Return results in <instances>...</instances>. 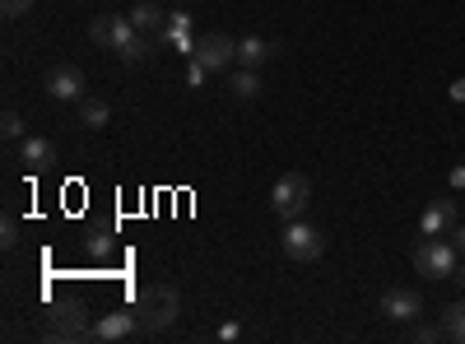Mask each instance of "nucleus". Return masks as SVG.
<instances>
[{
    "label": "nucleus",
    "instance_id": "obj_1",
    "mask_svg": "<svg viewBox=\"0 0 465 344\" xmlns=\"http://www.w3.org/2000/svg\"><path fill=\"white\" fill-rule=\"evenodd\" d=\"M135 312H140V326L144 330H168L177 321V312H182V298L168 284H149V289H140Z\"/></svg>",
    "mask_w": 465,
    "mask_h": 344
},
{
    "label": "nucleus",
    "instance_id": "obj_2",
    "mask_svg": "<svg viewBox=\"0 0 465 344\" xmlns=\"http://www.w3.org/2000/svg\"><path fill=\"white\" fill-rule=\"evenodd\" d=\"M456 247L451 242H442V238H429L423 233L419 242H414V251H410V260H414V270L423 275V280H451L456 275Z\"/></svg>",
    "mask_w": 465,
    "mask_h": 344
},
{
    "label": "nucleus",
    "instance_id": "obj_3",
    "mask_svg": "<svg viewBox=\"0 0 465 344\" xmlns=\"http://www.w3.org/2000/svg\"><path fill=\"white\" fill-rule=\"evenodd\" d=\"M307 201H312V182H307L302 172H284V177L275 182V191H270V210H275L284 223H289V219H302Z\"/></svg>",
    "mask_w": 465,
    "mask_h": 344
},
{
    "label": "nucleus",
    "instance_id": "obj_4",
    "mask_svg": "<svg viewBox=\"0 0 465 344\" xmlns=\"http://www.w3.org/2000/svg\"><path fill=\"white\" fill-rule=\"evenodd\" d=\"M284 256H289V260H302V265L322 260V256H326L322 228H312L307 219H289V223H284Z\"/></svg>",
    "mask_w": 465,
    "mask_h": 344
},
{
    "label": "nucleus",
    "instance_id": "obj_5",
    "mask_svg": "<svg viewBox=\"0 0 465 344\" xmlns=\"http://www.w3.org/2000/svg\"><path fill=\"white\" fill-rule=\"evenodd\" d=\"M191 61H201L210 74H219V70H228V65H238V37H228V33H201Z\"/></svg>",
    "mask_w": 465,
    "mask_h": 344
},
{
    "label": "nucleus",
    "instance_id": "obj_6",
    "mask_svg": "<svg viewBox=\"0 0 465 344\" xmlns=\"http://www.w3.org/2000/svg\"><path fill=\"white\" fill-rule=\"evenodd\" d=\"M47 93L56 103H80L84 98V70L74 65V61H56L47 70Z\"/></svg>",
    "mask_w": 465,
    "mask_h": 344
},
{
    "label": "nucleus",
    "instance_id": "obj_7",
    "mask_svg": "<svg viewBox=\"0 0 465 344\" xmlns=\"http://www.w3.org/2000/svg\"><path fill=\"white\" fill-rule=\"evenodd\" d=\"M47 335L52 339H80V335H89V321H84V308L80 302H56V308L47 312Z\"/></svg>",
    "mask_w": 465,
    "mask_h": 344
},
{
    "label": "nucleus",
    "instance_id": "obj_8",
    "mask_svg": "<svg viewBox=\"0 0 465 344\" xmlns=\"http://www.w3.org/2000/svg\"><path fill=\"white\" fill-rule=\"evenodd\" d=\"M423 312V298L414 289H386L381 293V317H391V321H414Z\"/></svg>",
    "mask_w": 465,
    "mask_h": 344
},
{
    "label": "nucleus",
    "instance_id": "obj_9",
    "mask_svg": "<svg viewBox=\"0 0 465 344\" xmlns=\"http://www.w3.org/2000/svg\"><path fill=\"white\" fill-rule=\"evenodd\" d=\"M153 43H159V47H177L182 56H191V52H196V37H191V15H168V24H163V33L159 37H153Z\"/></svg>",
    "mask_w": 465,
    "mask_h": 344
},
{
    "label": "nucleus",
    "instance_id": "obj_10",
    "mask_svg": "<svg viewBox=\"0 0 465 344\" xmlns=\"http://www.w3.org/2000/svg\"><path fill=\"white\" fill-rule=\"evenodd\" d=\"M144 326H140V312H107L98 326H94V339H135Z\"/></svg>",
    "mask_w": 465,
    "mask_h": 344
},
{
    "label": "nucleus",
    "instance_id": "obj_11",
    "mask_svg": "<svg viewBox=\"0 0 465 344\" xmlns=\"http://www.w3.org/2000/svg\"><path fill=\"white\" fill-rule=\"evenodd\" d=\"M19 163H28L33 172L52 168V163H56V144H52L47 135H24V140H19Z\"/></svg>",
    "mask_w": 465,
    "mask_h": 344
},
{
    "label": "nucleus",
    "instance_id": "obj_12",
    "mask_svg": "<svg viewBox=\"0 0 465 344\" xmlns=\"http://www.w3.org/2000/svg\"><path fill=\"white\" fill-rule=\"evenodd\" d=\"M456 201H433L429 210H423V219H419V228H423V233H429V238H447L451 233V228H456Z\"/></svg>",
    "mask_w": 465,
    "mask_h": 344
},
{
    "label": "nucleus",
    "instance_id": "obj_13",
    "mask_svg": "<svg viewBox=\"0 0 465 344\" xmlns=\"http://www.w3.org/2000/svg\"><path fill=\"white\" fill-rule=\"evenodd\" d=\"M131 19H135V28H140V33L159 37V33H163V24H168V10L159 5V0H140V5L131 10Z\"/></svg>",
    "mask_w": 465,
    "mask_h": 344
},
{
    "label": "nucleus",
    "instance_id": "obj_14",
    "mask_svg": "<svg viewBox=\"0 0 465 344\" xmlns=\"http://www.w3.org/2000/svg\"><path fill=\"white\" fill-rule=\"evenodd\" d=\"M228 93L238 98V103H256L261 98V74L247 70V65H238V70L228 74Z\"/></svg>",
    "mask_w": 465,
    "mask_h": 344
},
{
    "label": "nucleus",
    "instance_id": "obj_15",
    "mask_svg": "<svg viewBox=\"0 0 465 344\" xmlns=\"http://www.w3.org/2000/svg\"><path fill=\"white\" fill-rule=\"evenodd\" d=\"M265 61H275V43H261V37H242V43H238V65L261 70Z\"/></svg>",
    "mask_w": 465,
    "mask_h": 344
},
{
    "label": "nucleus",
    "instance_id": "obj_16",
    "mask_svg": "<svg viewBox=\"0 0 465 344\" xmlns=\"http://www.w3.org/2000/svg\"><path fill=\"white\" fill-rule=\"evenodd\" d=\"M74 107H80V126H84V131H103V126L112 122V107H107L103 98H89V93H84Z\"/></svg>",
    "mask_w": 465,
    "mask_h": 344
},
{
    "label": "nucleus",
    "instance_id": "obj_17",
    "mask_svg": "<svg viewBox=\"0 0 465 344\" xmlns=\"http://www.w3.org/2000/svg\"><path fill=\"white\" fill-rule=\"evenodd\" d=\"M442 335L465 344V298H460V302H451V308H442Z\"/></svg>",
    "mask_w": 465,
    "mask_h": 344
},
{
    "label": "nucleus",
    "instance_id": "obj_18",
    "mask_svg": "<svg viewBox=\"0 0 465 344\" xmlns=\"http://www.w3.org/2000/svg\"><path fill=\"white\" fill-rule=\"evenodd\" d=\"M89 37H94V47L112 52V15H98V19L89 24Z\"/></svg>",
    "mask_w": 465,
    "mask_h": 344
},
{
    "label": "nucleus",
    "instance_id": "obj_19",
    "mask_svg": "<svg viewBox=\"0 0 465 344\" xmlns=\"http://www.w3.org/2000/svg\"><path fill=\"white\" fill-rule=\"evenodd\" d=\"M153 52H159V43H144V37H135V43L122 52V61H126V65H144Z\"/></svg>",
    "mask_w": 465,
    "mask_h": 344
},
{
    "label": "nucleus",
    "instance_id": "obj_20",
    "mask_svg": "<svg viewBox=\"0 0 465 344\" xmlns=\"http://www.w3.org/2000/svg\"><path fill=\"white\" fill-rule=\"evenodd\" d=\"M0 135H5L10 144L24 140V117H19V112H5V117H0Z\"/></svg>",
    "mask_w": 465,
    "mask_h": 344
},
{
    "label": "nucleus",
    "instance_id": "obj_21",
    "mask_svg": "<svg viewBox=\"0 0 465 344\" xmlns=\"http://www.w3.org/2000/svg\"><path fill=\"white\" fill-rule=\"evenodd\" d=\"M205 80H210V70H205L201 61H191V65H186V84H191V89H201Z\"/></svg>",
    "mask_w": 465,
    "mask_h": 344
},
{
    "label": "nucleus",
    "instance_id": "obj_22",
    "mask_svg": "<svg viewBox=\"0 0 465 344\" xmlns=\"http://www.w3.org/2000/svg\"><path fill=\"white\" fill-rule=\"evenodd\" d=\"M0 242H5V247H19V223L5 214V223H0Z\"/></svg>",
    "mask_w": 465,
    "mask_h": 344
},
{
    "label": "nucleus",
    "instance_id": "obj_23",
    "mask_svg": "<svg viewBox=\"0 0 465 344\" xmlns=\"http://www.w3.org/2000/svg\"><path fill=\"white\" fill-rule=\"evenodd\" d=\"M0 10H5L10 19H19V15H28V10H33V0H0Z\"/></svg>",
    "mask_w": 465,
    "mask_h": 344
},
{
    "label": "nucleus",
    "instance_id": "obj_24",
    "mask_svg": "<svg viewBox=\"0 0 465 344\" xmlns=\"http://www.w3.org/2000/svg\"><path fill=\"white\" fill-rule=\"evenodd\" d=\"M438 335H442V326H414V339L419 344H433Z\"/></svg>",
    "mask_w": 465,
    "mask_h": 344
},
{
    "label": "nucleus",
    "instance_id": "obj_25",
    "mask_svg": "<svg viewBox=\"0 0 465 344\" xmlns=\"http://www.w3.org/2000/svg\"><path fill=\"white\" fill-rule=\"evenodd\" d=\"M238 335H242V326H238V321H228V326H219V339H223V344H232V339H238Z\"/></svg>",
    "mask_w": 465,
    "mask_h": 344
},
{
    "label": "nucleus",
    "instance_id": "obj_26",
    "mask_svg": "<svg viewBox=\"0 0 465 344\" xmlns=\"http://www.w3.org/2000/svg\"><path fill=\"white\" fill-rule=\"evenodd\" d=\"M107 251H112V242H107V238H103V233H98V238H94V242H89V256H107Z\"/></svg>",
    "mask_w": 465,
    "mask_h": 344
},
{
    "label": "nucleus",
    "instance_id": "obj_27",
    "mask_svg": "<svg viewBox=\"0 0 465 344\" xmlns=\"http://www.w3.org/2000/svg\"><path fill=\"white\" fill-rule=\"evenodd\" d=\"M451 247L465 256V223H456V228H451Z\"/></svg>",
    "mask_w": 465,
    "mask_h": 344
},
{
    "label": "nucleus",
    "instance_id": "obj_28",
    "mask_svg": "<svg viewBox=\"0 0 465 344\" xmlns=\"http://www.w3.org/2000/svg\"><path fill=\"white\" fill-rule=\"evenodd\" d=\"M451 98H456V103H465V74H460V80L451 84Z\"/></svg>",
    "mask_w": 465,
    "mask_h": 344
},
{
    "label": "nucleus",
    "instance_id": "obj_29",
    "mask_svg": "<svg viewBox=\"0 0 465 344\" xmlns=\"http://www.w3.org/2000/svg\"><path fill=\"white\" fill-rule=\"evenodd\" d=\"M451 186H465V168H456V172H451Z\"/></svg>",
    "mask_w": 465,
    "mask_h": 344
},
{
    "label": "nucleus",
    "instance_id": "obj_30",
    "mask_svg": "<svg viewBox=\"0 0 465 344\" xmlns=\"http://www.w3.org/2000/svg\"><path fill=\"white\" fill-rule=\"evenodd\" d=\"M456 280H460V289H465V265H460V270H456Z\"/></svg>",
    "mask_w": 465,
    "mask_h": 344
}]
</instances>
